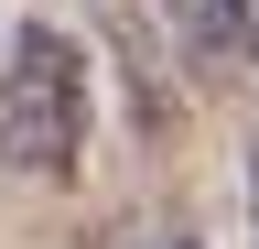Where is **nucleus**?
Masks as SVG:
<instances>
[{"label": "nucleus", "instance_id": "f03ea898", "mask_svg": "<svg viewBox=\"0 0 259 249\" xmlns=\"http://www.w3.org/2000/svg\"><path fill=\"white\" fill-rule=\"evenodd\" d=\"M248 249H259V141H248Z\"/></svg>", "mask_w": 259, "mask_h": 249}, {"label": "nucleus", "instance_id": "f257e3e1", "mask_svg": "<svg viewBox=\"0 0 259 249\" xmlns=\"http://www.w3.org/2000/svg\"><path fill=\"white\" fill-rule=\"evenodd\" d=\"M87 119H97L87 44L65 33V22H22L11 65H0V173L11 184H76Z\"/></svg>", "mask_w": 259, "mask_h": 249}, {"label": "nucleus", "instance_id": "7ed1b4c3", "mask_svg": "<svg viewBox=\"0 0 259 249\" xmlns=\"http://www.w3.org/2000/svg\"><path fill=\"white\" fill-rule=\"evenodd\" d=\"M151 249H205V238H184V228H173V238H151Z\"/></svg>", "mask_w": 259, "mask_h": 249}]
</instances>
